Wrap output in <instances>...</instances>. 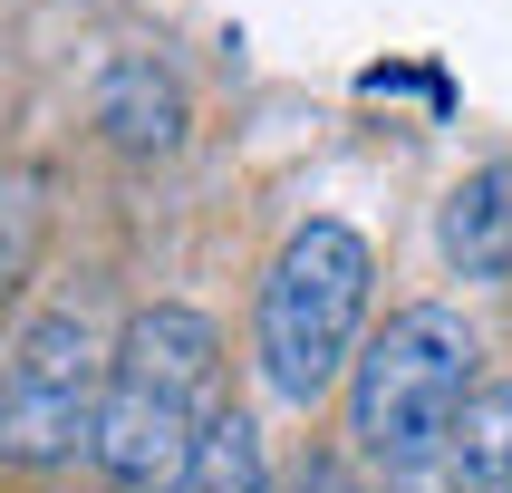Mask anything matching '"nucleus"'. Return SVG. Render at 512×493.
<instances>
[{"instance_id":"f257e3e1","label":"nucleus","mask_w":512,"mask_h":493,"mask_svg":"<svg viewBox=\"0 0 512 493\" xmlns=\"http://www.w3.org/2000/svg\"><path fill=\"white\" fill-rule=\"evenodd\" d=\"M213 387H223V329L203 310H174V300L136 310L107 358V406H97V435H87L97 474L116 493H165L194 455V435L223 416Z\"/></svg>"},{"instance_id":"f03ea898","label":"nucleus","mask_w":512,"mask_h":493,"mask_svg":"<svg viewBox=\"0 0 512 493\" xmlns=\"http://www.w3.org/2000/svg\"><path fill=\"white\" fill-rule=\"evenodd\" d=\"M474 368H484V339L464 310H445V300L397 310L348 358V445L387 474L445 464L464 435V406H474Z\"/></svg>"},{"instance_id":"7ed1b4c3","label":"nucleus","mask_w":512,"mask_h":493,"mask_svg":"<svg viewBox=\"0 0 512 493\" xmlns=\"http://www.w3.org/2000/svg\"><path fill=\"white\" fill-rule=\"evenodd\" d=\"M368 281H377V252L348 223H300L281 242L252 310V358L281 406H319L348 377V358L368 348Z\"/></svg>"},{"instance_id":"20e7f679","label":"nucleus","mask_w":512,"mask_h":493,"mask_svg":"<svg viewBox=\"0 0 512 493\" xmlns=\"http://www.w3.org/2000/svg\"><path fill=\"white\" fill-rule=\"evenodd\" d=\"M107 358L87 310H39L20 329V348L0 358V455L10 464H68L97 435L107 406Z\"/></svg>"},{"instance_id":"39448f33","label":"nucleus","mask_w":512,"mask_h":493,"mask_svg":"<svg viewBox=\"0 0 512 493\" xmlns=\"http://www.w3.org/2000/svg\"><path fill=\"white\" fill-rule=\"evenodd\" d=\"M97 136L116 155H174L184 145V87H174V68L116 58L107 78H97Z\"/></svg>"},{"instance_id":"423d86ee","label":"nucleus","mask_w":512,"mask_h":493,"mask_svg":"<svg viewBox=\"0 0 512 493\" xmlns=\"http://www.w3.org/2000/svg\"><path fill=\"white\" fill-rule=\"evenodd\" d=\"M435 232H445V252H455V271H474V281H512V155H493V165H474L445 194V213H435Z\"/></svg>"},{"instance_id":"0eeeda50","label":"nucleus","mask_w":512,"mask_h":493,"mask_svg":"<svg viewBox=\"0 0 512 493\" xmlns=\"http://www.w3.org/2000/svg\"><path fill=\"white\" fill-rule=\"evenodd\" d=\"M165 493H271V464H261V426L223 406V416L194 435V455H184V474H174Z\"/></svg>"},{"instance_id":"6e6552de","label":"nucleus","mask_w":512,"mask_h":493,"mask_svg":"<svg viewBox=\"0 0 512 493\" xmlns=\"http://www.w3.org/2000/svg\"><path fill=\"white\" fill-rule=\"evenodd\" d=\"M455 455L484 474L493 493H512V377L503 387H484V397L464 406V435H455Z\"/></svg>"},{"instance_id":"1a4fd4ad","label":"nucleus","mask_w":512,"mask_h":493,"mask_svg":"<svg viewBox=\"0 0 512 493\" xmlns=\"http://www.w3.org/2000/svg\"><path fill=\"white\" fill-rule=\"evenodd\" d=\"M290 493H368V484H358V474H348L339 455H310V464H300V484H290Z\"/></svg>"}]
</instances>
